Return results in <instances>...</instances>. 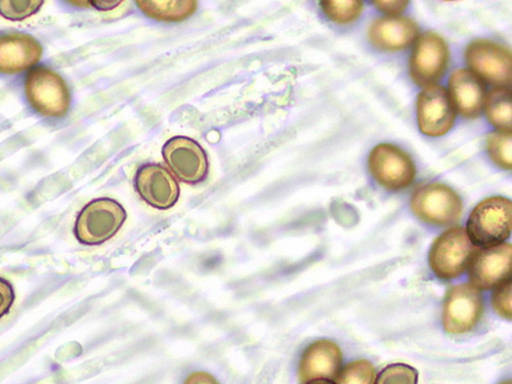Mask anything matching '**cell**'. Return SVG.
Listing matches in <instances>:
<instances>
[{"instance_id":"obj_1","label":"cell","mask_w":512,"mask_h":384,"mask_svg":"<svg viewBox=\"0 0 512 384\" xmlns=\"http://www.w3.org/2000/svg\"><path fill=\"white\" fill-rule=\"evenodd\" d=\"M512 230V203L496 196L480 202L467 222V235L477 247H493L509 238Z\"/></svg>"},{"instance_id":"obj_2","label":"cell","mask_w":512,"mask_h":384,"mask_svg":"<svg viewBox=\"0 0 512 384\" xmlns=\"http://www.w3.org/2000/svg\"><path fill=\"white\" fill-rule=\"evenodd\" d=\"M410 207L420 221L441 227L456 224L463 211L460 196L442 183H431L417 188L411 197Z\"/></svg>"},{"instance_id":"obj_3","label":"cell","mask_w":512,"mask_h":384,"mask_svg":"<svg viewBox=\"0 0 512 384\" xmlns=\"http://www.w3.org/2000/svg\"><path fill=\"white\" fill-rule=\"evenodd\" d=\"M477 250L464 228H451L432 245L429 256L431 269L442 280L456 279L466 271Z\"/></svg>"},{"instance_id":"obj_4","label":"cell","mask_w":512,"mask_h":384,"mask_svg":"<svg viewBox=\"0 0 512 384\" xmlns=\"http://www.w3.org/2000/svg\"><path fill=\"white\" fill-rule=\"evenodd\" d=\"M126 220L121 204L109 198L85 206L76 220L75 236L85 245H99L114 237Z\"/></svg>"},{"instance_id":"obj_5","label":"cell","mask_w":512,"mask_h":384,"mask_svg":"<svg viewBox=\"0 0 512 384\" xmlns=\"http://www.w3.org/2000/svg\"><path fill=\"white\" fill-rule=\"evenodd\" d=\"M25 94L32 108L44 116L63 117L70 107V93L65 80L45 67L29 72Z\"/></svg>"},{"instance_id":"obj_6","label":"cell","mask_w":512,"mask_h":384,"mask_svg":"<svg viewBox=\"0 0 512 384\" xmlns=\"http://www.w3.org/2000/svg\"><path fill=\"white\" fill-rule=\"evenodd\" d=\"M485 311L483 295L473 284H460L449 289L443 304V326L446 332L461 335L473 331Z\"/></svg>"},{"instance_id":"obj_7","label":"cell","mask_w":512,"mask_h":384,"mask_svg":"<svg viewBox=\"0 0 512 384\" xmlns=\"http://www.w3.org/2000/svg\"><path fill=\"white\" fill-rule=\"evenodd\" d=\"M369 172L384 189L400 191L411 186L416 166L408 153L392 144H380L368 158Z\"/></svg>"},{"instance_id":"obj_8","label":"cell","mask_w":512,"mask_h":384,"mask_svg":"<svg viewBox=\"0 0 512 384\" xmlns=\"http://www.w3.org/2000/svg\"><path fill=\"white\" fill-rule=\"evenodd\" d=\"M449 61L450 50L445 39L436 32H425L413 49L410 76L419 87H430L444 76Z\"/></svg>"},{"instance_id":"obj_9","label":"cell","mask_w":512,"mask_h":384,"mask_svg":"<svg viewBox=\"0 0 512 384\" xmlns=\"http://www.w3.org/2000/svg\"><path fill=\"white\" fill-rule=\"evenodd\" d=\"M455 108L442 85H430L418 96L417 120L420 131L432 138L448 134L455 123Z\"/></svg>"},{"instance_id":"obj_10","label":"cell","mask_w":512,"mask_h":384,"mask_svg":"<svg viewBox=\"0 0 512 384\" xmlns=\"http://www.w3.org/2000/svg\"><path fill=\"white\" fill-rule=\"evenodd\" d=\"M162 155L180 181L194 185L207 178L208 159L196 141L187 137L172 138L163 146Z\"/></svg>"},{"instance_id":"obj_11","label":"cell","mask_w":512,"mask_h":384,"mask_svg":"<svg viewBox=\"0 0 512 384\" xmlns=\"http://www.w3.org/2000/svg\"><path fill=\"white\" fill-rule=\"evenodd\" d=\"M465 58L467 65L485 80L497 85L511 83V53L498 42L474 40L467 46Z\"/></svg>"},{"instance_id":"obj_12","label":"cell","mask_w":512,"mask_h":384,"mask_svg":"<svg viewBox=\"0 0 512 384\" xmlns=\"http://www.w3.org/2000/svg\"><path fill=\"white\" fill-rule=\"evenodd\" d=\"M469 279L478 289L489 290L510 279L512 273V247L509 243L478 248L468 266Z\"/></svg>"},{"instance_id":"obj_13","label":"cell","mask_w":512,"mask_h":384,"mask_svg":"<svg viewBox=\"0 0 512 384\" xmlns=\"http://www.w3.org/2000/svg\"><path fill=\"white\" fill-rule=\"evenodd\" d=\"M135 187L145 202L161 210L172 208L180 197L177 180L159 164L143 165L136 175Z\"/></svg>"},{"instance_id":"obj_14","label":"cell","mask_w":512,"mask_h":384,"mask_svg":"<svg viewBox=\"0 0 512 384\" xmlns=\"http://www.w3.org/2000/svg\"><path fill=\"white\" fill-rule=\"evenodd\" d=\"M343 353L328 339H320L310 345L303 353L298 377L302 383L316 379H335L343 368Z\"/></svg>"},{"instance_id":"obj_15","label":"cell","mask_w":512,"mask_h":384,"mask_svg":"<svg viewBox=\"0 0 512 384\" xmlns=\"http://www.w3.org/2000/svg\"><path fill=\"white\" fill-rule=\"evenodd\" d=\"M44 50L33 36L12 32L0 35V73H22L36 65Z\"/></svg>"},{"instance_id":"obj_16","label":"cell","mask_w":512,"mask_h":384,"mask_svg":"<svg viewBox=\"0 0 512 384\" xmlns=\"http://www.w3.org/2000/svg\"><path fill=\"white\" fill-rule=\"evenodd\" d=\"M450 99L457 112L465 118L482 113L486 100V85L473 71L458 69L449 80Z\"/></svg>"},{"instance_id":"obj_17","label":"cell","mask_w":512,"mask_h":384,"mask_svg":"<svg viewBox=\"0 0 512 384\" xmlns=\"http://www.w3.org/2000/svg\"><path fill=\"white\" fill-rule=\"evenodd\" d=\"M419 34L417 23L407 17L375 20L368 31L371 44L380 51L397 52L410 47Z\"/></svg>"},{"instance_id":"obj_18","label":"cell","mask_w":512,"mask_h":384,"mask_svg":"<svg viewBox=\"0 0 512 384\" xmlns=\"http://www.w3.org/2000/svg\"><path fill=\"white\" fill-rule=\"evenodd\" d=\"M136 4L147 17L167 23L187 20L198 7L194 0H140Z\"/></svg>"},{"instance_id":"obj_19","label":"cell","mask_w":512,"mask_h":384,"mask_svg":"<svg viewBox=\"0 0 512 384\" xmlns=\"http://www.w3.org/2000/svg\"><path fill=\"white\" fill-rule=\"evenodd\" d=\"M486 115L499 132L511 133L512 96L505 88L492 90L485 100Z\"/></svg>"},{"instance_id":"obj_20","label":"cell","mask_w":512,"mask_h":384,"mask_svg":"<svg viewBox=\"0 0 512 384\" xmlns=\"http://www.w3.org/2000/svg\"><path fill=\"white\" fill-rule=\"evenodd\" d=\"M320 5L324 14L339 25L354 23L364 10L361 0H324Z\"/></svg>"},{"instance_id":"obj_21","label":"cell","mask_w":512,"mask_h":384,"mask_svg":"<svg viewBox=\"0 0 512 384\" xmlns=\"http://www.w3.org/2000/svg\"><path fill=\"white\" fill-rule=\"evenodd\" d=\"M487 150L491 160L499 167L510 170L512 167L511 133L495 132L488 136Z\"/></svg>"},{"instance_id":"obj_22","label":"cell","mask_w":512,"mask_h":384,"mask_svg":"<svg viewBox=\"0 0 512 384\" xmlns=\"http://www.w3.org/2000/svg\"><path fill=\"white\" fill-rule=\"evenodd\" d=\"M337 384H374L375 368L367 360H359L348 364L340 371Z\"/></svg>"},{"instance_id":"obj_23","label":"cell","mask_w":512,"mask_h":384,"mask_svg":"<svg viewBox=\"0 0 512 384\" xmlns=\"http://www.w3.org/2000/svg\"><path fill=\"white\" fill-rule=\"evenodd\" d=\"M418 372L406 364H393L384 368L375 384H417Z\"/></svg>"},{"instance_id":"obj_24","label":"cell","mask_w":512,"mask_h":384,"mask_svg":"<svg viewBox=\"0 0 512 384\" xmlns=\"http://www.w3.org/2000/svg\"><path fill=\"white\" fill-rule=\"evenodd\" d=\"M44 2H0V15L12 21H21L36 14Z\"/></svg>"},{"instance_id":"obj_25","label":"cell","mask_w":512,"mask_h":384,"mask_svg":"<svg viewBox=\"0 0 512 384\" xmlns=\"http://www.w3.org/2000/svg\"><path fill=\"white\" fill-rule=\"evenodd\" d=\"M512 282L507 280L495 288L492 294V306L494 311L502 318L511 320L512 318Z\"/></svg>"},{"instance_id":"obj_26","label":"cell","mask_w":512,"mask_h":384,"mask_svg":"<svg viewBox=\"0 0 512 384\" xmlns=\"http://www.w3.org/2000/svg\"><path fill=\"white\" fill-rule=\"evenodd\" d=\"M15 301V292L12 285L5 279L0 278V318L7 315Z\"/></svg>"},{"instance_id":"obj_27","label":"cell","mask_w":512,"mask_h":384,"mask_svg":"<svg viewBox=\"0 0 512 384\" xmlns=\"http://www.w3.org/2000/svg\"><path fill=\"white\" fill-rule=\"evenodd\" d=\"M373 5L383 14L395 17L406 11L409 2L406 0H377Z\"/></svg>"},{"instance_id":"obj_28","label":"cell","mask_w":512,"mask_h":384,"mask_svg":"<svg viewBox=\"0 0 512 384\" xmlns=\"http://www.w3.org/2000/svg\"><path fill=\"white\" fill-rule=\"evenodd\" d=\"M184 384H220V382L211 374L203 371H198L190 374Z\"/></svg>"},{"instance_id":"obj_29","label":"cell","mask_w":512,"mask_h":384,"mask_svg":"<svg viewBox=\"0 0 512 384\" xmlns=\"http://www.w3.org/2000/svg\"><path fill=\"white\" fill-rule=\"evenodd\" d=\"M91 6H94L96 9L100 11H111L115 9L117 6L122 4V2H90Z\"/></svg>"},{"instance_id":"obj_30","label":"cell","mask_w":512,"mask_h":384,"mask_svg":"<svg viewBox=\"0 0 512 384\" xmlns=\"http://www.w3.org/2000/svg\"><path fill=\"white\" fill-rule=\"evenodd\" d=\"M306 384H337L331 380H328V379H316V380H312Z\"/></svg>"},{"instance_id":"obj_31","label":"cell","mask_w":512,"mask_h":384,"mask_svg":"<svg viewBox=\"0 0 512 384\" xmlns=\"http://www.w3.org/2000/svg\"><path fill=\"white\" fill-rule=\"evenodd\" d=\"M501 384H512V383H511V381H510V380H508V381H505V382H503V383H501Z\"/></svg>"}]
</instances>
